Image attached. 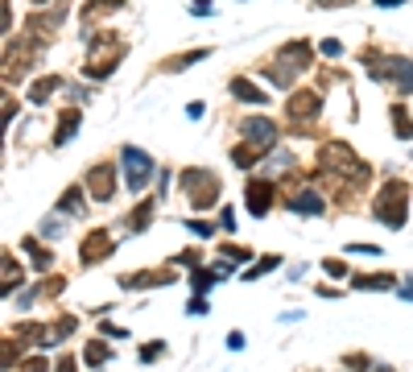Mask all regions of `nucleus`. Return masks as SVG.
Masks as SVG:
<instances>
[{
  "instance_id": "4be33fe9",
  "label": "nucleus",
  "mask_w": 413,
  "mask_h": 372,
  "mask_svg": "<svg viewBox=\"0 0 413 372\" xmlns=\"http://www.w3.org/2000/svg\"><path fill=\"white\" fill-rule=\"evenodd\" d=\"M21 248L29 252V257H33V265H38V269H50V261H54V257H50V252H46L42 244H38L33 236H25V240H21Z\"/></svg>"
},
{
  "instance_id": "aec40b11",
  "label": "nucleus",
  "mask_w": 413,
  "mask_h": 372,
  "mask_svg": "<svg viewBox=\"0 0 413 372\" xmlns=\"http://www.w3.org/2000/svg\"><path fill=\"white\" fill-rule=\"evenodd\" d=\"M232 96L248 99V103H265V91H261V87H252V83H244V79H232Z\"/></svg>"
},
{
  "instance_id": "f257e3e1",
  "label": "nucleus",
  "mask_w": 413,
  "mask_h": 372,
  "mask_svg": "<svg viewBox=\"0 0 413 372\" xmlns=\"http://www.w3.org/2000/svg\"><path fill=\"white\" fill-rule=\"evenodd\" d=\"M128 54L120 38H96V46L87 50V62H83V74L87 79H108V74L120 67V58Z\"/></svg>"
},
{
  "instance_id": "c9c22d12",
  "label": "nucleus",
  "mask_w": 413,
  "mask_h": 372,
  "mask_svg": "<svg viewBox=\"0 0 413 372\" xmlns=\"http://www.w3.org/2000/svg\"><path fill=\"white\" fill-rule=\"evenodd\" d=\"M191 315H207V298H203V294L191 298Z\"/></svg>"
},
{
  "instance_id": "2f4dec72",
  "label": "nucleus",
  "mask_w": 413,
  "mask_h": 372,
  "mask_svg": "<svg viewBox=\"0 0 413 372\" xmlns=\"http://www.w3.org/2000/svg\"><path fill=\"white\" fill-rule=\"evenodd\" d=\"M322 269L331 273V277H351V273H347V265H343V261H322Z\"/></svg>"
},
{
  "instance_id": "9b49d317",
  "label": "nucleus",
  "mask_w": 413,
  "mask_h": 372,
  "mask_svg": "<svg viewBox=\"0 0 413 372\" xmlns=\"http://www.w3.org/2000/svg\"><path fill=\"white\" fill-rule=\"evenodd\" d=\"M116 170L112 166H91V174H87V191H91V198H99V203H112V195H116Z\"/></svg>"
},
{
  "instance_id": "412c9836",
  "label": "nucleus",
  "mask_w": 413,
  "mask_h": 372,
  "mask_svg": "<svg viewBox=\"0 0 413 372\" xmlns=\"http://www.w3.org/2000/svg\"><path fill=\"white\" fill-rule=\"evenodd\" d=\"M116 9H124V0H87L83 4V17H108Z\"/></svg>"
},
{
  "instance_id": "6ab92c4d",
  "label": "nucleus",
  "mask_w": 413,
  "mask_h": 372,
  "mask_svg": "<svg viewBox=\"0 0 413 372\" xmlns=\"http://www.w3.org/2000/svg\"><path fill=\"white\" fill-rule=\"evenodd\" d=\"M54 91H58V79H54V74H46V79H38V83L29 87V103H46Z\"/></svg>"
},
{
  "instance_id": "423d86ee",
  "label": "nucleus",
  "mask_w": 413,
  "mask_h": 372,
  "mask_svg": "<svg viewBox=\"0 0 413 372\" xmlns=\"http://www.w3.org/2000/svg\"><path fill=\"white\" fill-rule=\"evenodd\" d=\"M318 166H322V170H335V174H347V170H351L356 178H368V166L347 145H339V141L322 145V153H318Z\"/></svg>"
},
{
  "instance_id": "6e6552de",
  "label": "nucleus",
  "mask_w": 413,
  "mask_h": 372,
  "mask_svg": "<svg viewBox=\"0 0 413 372\" xmlns=\"http://www.w3.org/2000/svg\"><path fill=\"white\" fill-rule=\"evenodd\" d=\"M273 195H277V186L268 182V178H248V186H244V198H248V215H268V207H273Z\"/></svg>"
},
{
  "instance_id": "4468645a",
  "label": "nucleus",
  "mask_w": 413,
  "mask_h": 372,
  "mask_svg": "<svg viewBox=\"0 0 413 372\" xmlns=\"http://www.w3.org/2000/svg\"><path fill=\"white\" fill-rule=\"evenodd\" d=\"M351 286L356 290H397V277L392 273H356Z\"/></svg>"
},
{
  "instance_id": "393cba45",
  "label": "nucleus",
  "mask_w": 413,
  "mask_h": 372,
  "mask_svg": "<svg viewBox=\"0 0 413 372\" xmlns=\"http://www.w3.org/2000/svg\"><path fill=\"white\" fill-rule=\"evenodd\" d=\"M203 54H207V50H195V54H178V58H166L162 67H166V71H186V67H195Z\"/></svg>"
},
{
  "instance_id": "72a5a7b5",
  "label": "nucleus",
  "mask_w": 413,
  "mask_h": 372,
  "mask_svg": "<svg viewBox=\"0 0 413 372\" xmlns=\"http://www.w3.org/2000/svg\"><path fill=\"white\" fill-rule=\"evenodd\" d=\"M186 227H191L195 236H215V227H211V223H198V220H191Z\"/></svg>"
},
{
  "instance_id": "7c9ffc66",
  "label": "nucleus",
  "mask_w": 413,
  "mask_h": 372,
  "mask_svg": "<svg viewBox=\"0 0 413 372\" xmlns=\"http://www.w3.org/2000/svg\"><path fill=\"white\" fill-rule=\"evenodd\" d=\"M62 232H67V220H42V236H46V240L62 236Z\"/></svg>"
},
{
  "instance_id": "a211bd4d",
  "label": "nucleus",
  "mask_w": 413,
  "mask_h": 372,
  "mask_svg": "<svg viewBox=\"0 0 413 372\" xmlns=\"http://www.w3.org/2000/svg\"><path fill=\"white\" fill-rule=\"evenodd\" d=\"M83 124V112H74V108H67V116H62V124H58V133H54V145H67L74 137V128Z\"/></svg>"
},
{
  "instance_id": "de8ad7c7",
  "label": "nucleus",
  "mask_w": 413,
  "mask_h": 372,
  "mask_svg": "<svg viewBox=\"0 0 413 372\" xmlns=\"http://www.w3.org/2000/svg\"><path fill=\"white\" fill-rule=\"evenodd\" d=\"M38 4H46V0H38Z\"/></svg>"
},
{
  "instance_id": "c85d7f7f",
  "label": "nucleus",
  "mask_w": 413,
  "mask_h": 372,
  "mask_svg": "<svg viewBox=\"0 0 413 372\" xmlns=\"http://www.w3.org/2000/svg\"><path fill=\"white\" fill-rule=\"evenodd\" d=\"M277 265H281V261H277V257H261V261H256V265H252V269L244 273V281H256V277H261V273L277 269Z\"/></svg>"
},
{
  "instance_id": "a878e982",
  "label": "nucleus",
  "mask_w": 413,
  "mask_h": 372,
  "mask_svg": "<svg viewBox=\"0 0 413 372\" xmlns=\"http://www.w3.org/2000/svg\"><path fill=\"white\" fill-rule=\"evenodd\" d=\"M219 277H223L219 269H195V277H191V281H195V290H198V294H207V290L215 286Z\"/></svg>"
},
{
  "instance_id": "c03bdc74",
  "label": "nucleus",
  "mask_w": 413,
  "mask_h": 372,
  "mask_svg": "<svg viewBox=\"0 0 413 372\" xmlns=\"http://www.w3.org/2000/svg\"><path fill=\"white\" fill-rule=\"evenodd\" d=\"M380 9H397V4H405V0H376Z\"/></svg>"
},
{
  "instance_id": "4c0bfd02",
  "label": "nucleus",
  "mask_w": 413,
  "mask_h": 372,
  "mask_svg": "<svg viewBox=\"0 0 413 372\" xmlns=\"http://www.w3.org/2000/svg\"><path fill=\"white\" fill-rule=\"evenodd\" d=\"M219 223H223V227H227V232H232V227H236V215H232V207H223V215H219Z\"/></svg>"
},
{
  "instance_id": "f3484780",
  "label": "nucleus",
  "mask_w": 413,
  "mask_h": 372,
  "mask_svg": "<svg viewBox=\"0 0 413 372\" xmlns=\"http://www.w3.org/2000/svg\"><path fill=\"white\" fill-rule=\"evenodd\" d=\"M392 133L401 137V141H413V120H409V108H401V103H392Z\"/></svg>"
},
{
  "instance_id": "e433bc0d",
  "label": "nucleus",
  "mask_w": 413,
  "mask_h": 372,
  "mask_svg": "<svg viewBox=\"0 0 413 372\" xmlns=\"http://www.w3.org/2000/svg\"><path fill=\"white\" fill-rule=\"evenodd\" d=\"M21 372H50V364H46V360H29Z\"/></svg>"
},
{
  "instance_id": "a18cd8bd",
  "label": "nucleus",
  "mask_w": 413,
  "mask_h": 372,
  "mask_svg": "<svg viewBox=\"0 0 413 372\" xmlns=\"http://www.w3.org/2000/svg\"><path fill=\"white\" fill-rule=\"evenodd\" d=\"M401 298H409L413 302V286H401Z\"/></svg>"
},
{
  "instance_id": "79ce46f5",
  "label": "nucleus",
  "mask_w": 413,
  "mask_h": 372,
  "mask_svg": "<svg viewBox=\"0 0 413 372\" xmlns=\"http://www.w3.org/2000/svg\"><path fill=\"white\" fill-rule=\"evenodd\" d=\"M58 372H74V356H62L58 360Z\"/></svg>"
},
{
  "instance_id": "ddd939ff",
  "label": "nucleus",
  "mask_w": 413,
  "mask_h": 372,
  "mask_svg": "<svg viewBox=\"0 0 413 372\" xmlns=\"http://www.w3.org/2000/svg\"><path fill=\"white\" fill-rule=\"evenodd\" d=\"M285 207H290L293 215H322V198L315 195V186H302V191H293L285 198Z\"/></svg>"
},
{
  "instance_id": "cd10ccee",
  "label": "nucleus",
  "mask_w": 413,
  "mask_h": 372,
  "mask_svg": "<svg viewBox=\"0 0 413 372\" xmlns=\"http://www.w3.org/2000/svg\"><path fill=\"white\" fill-rule=\"evenodd\" d=\"M256 157H261V149H248V145L232 149V162H236V166H240V170H248V166H252V162H256Z\"/></svg>"
},
{
  "instance_id": "c756f323",
  "label": "nucleus",
  "mask_w": 413,
  "mask_h": 372,
  "mask_svg": "<svg viewBox=\"0 0 413 372\" xmlns=\"http://www.w3.org/2000/svg\"><path fill=\"white\" fill-rule=\"evenodd\" d=\"M318 50H322V58H339V54H343V42H339V38H322V42H318Z\"/></svg>"
},
{
  "instance_id": "b1692460",
  "label": "nucleus",
  "mask_w": 413,
  "mask_h": 372,
  "mask_svg": "<svg viewBox=\"0 0 413 372\" xmlns=\"http://www.w3.org/2000/svg\"><path fill=\"white\" fill-rule=\"evenodd\" d=\"M21 281H25V269L13 265V252H4V294H9L13 286H21Z\"/></svg>"
},
{
  "instance_id": "473e14b6",
  "label": "nucleus",
  "mask_w": 413,
  "mask_h": 372,
  "mask_svg": "<svg viewBox=\"0 0 413 372\" xmlns=\"http://www.w3.org/2000/svg\"><path fill=\"white\" fill-rule=\"evenodd\" d=\"M223 257H227V261H252V252H248V248H223Z\"/></svg>"
},
{
  "instance_id": "a19ab883",
  "label": "nucleus",
  "mask_w": 413,
  "mask_h": 372,
  "mask_svg": "<svg viewBox=\"0 0 413 372\" xmlns=\"http://www.w3.org/2000/svg\"><path fill=\"white\" fill-rule=\"evenodd\" d=\"M186 116L191 120H203V103H186Z\"/></svg>"
},
{
  "instance_id": "bb28decb",
  "label": "nucleus",
  "mask_w": 413,
  "mask_h": 372,
  "mask_svg": "<svg viewBox=\"0 0 413 372\" xmlns=\"http://www.w3.org/2000/svg\"><path fill=\"white\" fill-rule=\"evenodd\" d=\"M108 356H112V351H108V347L99 344V339H96V344H87V347H83V360H87L91 368H99V364L108 360Z\"/></svg>"
},
{
  "instance_id": "9d476101",
  "label": "nucleus",
  "mask_w": 413,
  "mask_h": 372,
  "mask_svg": "<svg viewBox=\"0 0 413 372\" xmlns=\"http://www.w3.org/2000/svg\"><path fill=\"white\" fill-rule=\"evenodd\" d=\"M112 252H116L112 236H108V232H91V236L83 240V248H79V261H83V265H99V261L112 257Z\"/></svg>"
},
{
  "instance_id": "20e7f679",
  "label": "nucleus",
  "mask_w": 413,
  "mask_h": 372,
  "mask_svg": "<svg viewBox=\"0 0 413 372\" xmlns=\"http://www.w3.org/2000/svg\"><path fill=\"white\" fill-rule=\"evenodd\" d=\"M182 191H186V198H191V207L203 211V207H211V203L219 198V178L211 170L191 166V170H182Z\"/></svg>"
},
{
  "instance_id": "2eb2a0df",
  "label": "nucleus",
  "mask_w": 413,
  "mask_h": 372,
  "mask_svg": "<svg viewBox=\"0 0 413 372\" xmlns=\"http://www.w3.org/2000/svg\"><path fill=\"white\" fill-rule=\"evenodd\" d=\"M83 207H87L83 186H79V182H74V186H67V195L58 198V211H62V215H83Z\"/></svg>"
},
{
  "instance_id": "f704fd0d",
  "label": "nucleus",
  "mask_w": 413,
  "mask_h": 372,
  "mask_svg": "<svg viewBox=\"0 0 413 372\" xmlns=\"http://www.w3.org/2000/svg\"><path fill=\"white\" fill-rule=\"evenodd\" d=\"M191 13H195V17H207V13H211V0H195Z\"/></svg>"
},
{
  "instance_id": "58836bf2",
  "label": "nucleus",
  "mask_w": 413,
  "mask_h": 372,
  "mask_svg": "<svg viewBox=\"0 0 413 372\" xmlns=\"http://www.w3.org/2000/svg\"><path fill=\"white\" fill-rule=\"evenodd\" d=\"M162 356V344H153V347H141V360H157Z\"/></svg>"
},
{
  "instance_id": "37998d69",
  "label": "nucleus",
  "mask_w": 413,
  "mask_h": 372,
  "mask_svg": "<svg viewBox=\"0 0 413 372\" xmlns=\"http://www.w3.org/2000/svg\"><path fill=\"white\" fill-rule=\"evenodd\" d=\"M335 4H351V0H318V9H335Z\"/></svg>"
},
{
  "instance_id": "1a4fd4ad",
  "label": "nucleus",
  "mask_w": 413,
  "mask_h": 372,
  "mask_svg": "<svg viewBox=\"0 0 413 372\" xmlns=\"http://www.w3.org/2000/svg\"><path fill=\"white\" fill-rule=\"evenodd\" d=\"M244 137H248V145H256L261 153H268V149L277 145V124L265 120V116H248V120H244Z\"/></svg>"
},
{
  "instance_id": "ea45409f",
  "label": "nucleus",
  "mask_w": 413,
  "mask_h": 372,
  "mask_svg": "<svg viewBox=\"0 0 413 372\" xmlns=\"http://www.w3.org/2000/svg\"><path fill=\"white\" fill-rule=\"evenodd\" d=\"M227 347H232V351H240V347H244V335H240V331H232V335H227Z\"/></svg>"
},
{
  "instance_id": "7ed1b4c3",
  "label": "nucleus",
  "mask_w": 413,
  "mask_h": 372,
  "mask_svg": "<svg viewBox=\"0 0 413 372\" xmlns=\"http://www.w3.org/2000/svg\"><path fill=\"white\" fill-rule=\"evenodd\" d=\"M310 67V42H290V46H281V54H277V67H273V87H290L293 74L306 71Z\"/></svg>"
},
{
  "instance_id": "f03ea898",
  "label": "nucleus",
  "mask_w": 413,
  "mask_h": 372,
  "mask_svg": "<svg viewBox=\"0 0 413 372\" xmlns=\"http://www.w3.org/2000/svg\"><path fill=\"white\" fill-rule=\"evenodd\" d=\"M405 211H409V186L401 178H392L376 195V220H385L389 227H405Z\"/></svg>"
},
{
  "instance_id": "0eeeda50",
  "label": "nucleus",
  "mask_w": 413,
  "mask_h": 372,
  "mask_svg": "<svg viewBox=\"0 0 413 372\" xmlns=\"http://www.w3.org/2000/svg\"><path fill=\"white\" fill-rule=\"evenodd\" d=\"M376 83H397L401 91H413V58H372Z\"/></svg>"
},
{
  "instance_id": "dca6fc26",
  "label": "nucleus",
  "mask_w": 413,
  "mask_h": 372,
  "mask_svg": "<svg viewBox=\"0 0 413 372\" xmlns=\"http://www.w3.org/2000/svg\"><path fill=\"white\" fill-rule=\"evenodd\" d=\"M174 277H166V273H128V277H120L124 290H141V286H170Z\"/></svg>"
},
{
  "instance_id": "5701e85b",
  "label": "nucleus",
  "mask_w": 413,
  "mask_h": 372,
  "mask_svg": "<svg viewBox=\"0 0 413 372\" xmlns=\"http://www.w3.org/2000/svg\"><path fill=\"white\" fill-rule=\"evenodd\" d=\"M153 223V203H141V207H132V215H128V232H141Z\"/></svg>"
},
{
  "instance_id": "49530a36",
  "label": "nucleus",
  "mask_w": 413,
  "mask_h": 372,
  "mask_svg": "<svg viewBox=\"0 0 413 372\" xmlns=\"http://www.w3.org/2000/svg\"><path fill=\"white\" fill-rule=\"evenodd\" d=\"M368 372H392V368H368Z\"/></svg>"
},
{
  "instance_id": "f8f14e48",
  "label": "nucleus",
  "mask_w": 413,
  "mask_h": 372,
  "mask_svg": "<svg viewBox=\"0 0 413 372\" xmlns=\"http://www.w3.org/2000/svg\"><path fill=\"white\" fill-rule=\"evenodd\" d=\"M318 108H322V96L318 91H298V96H290V103H285V112H290V120H315Z\"/></svg>"
},
{
  "instance_id": "39448f33",
  "label": "nucleus",
  "mask_w": 413,
  "mask_h": 372,
  "mask_svg": "<svg viewBox=\"0 0 413 372\" xmlns=\"http://www.w3.org/2000/svg\"><path fill=\"white\" fill-rule=\"evenodd\" d=\"M120 162H124V186H128V191H145L149 178H153V170H157L153 157H149L145 149H137V145H124Z\"/></svg>"
}]
</instances>
